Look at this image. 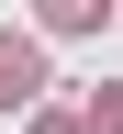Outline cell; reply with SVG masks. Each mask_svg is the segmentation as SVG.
Here are the masks:
<instances>
[{"mask_svg": "<svg viewBox=\"0 0 123 134\" xmlns=\"http://www.w3.org/2000/svg\"><path fill=\"white\" fill-rule=\"evenodd\" d=\"M34 134H90V123H67V112H45V123H34Z\"/></svg>", "mask_w": 123, "mask_h": 134, "instance_id": "3957f363", "label": "cell"}, {"mask_svg": "<svg viewBox=\"0 0 123 134\" xmlns=\"http://www.w3.org/2000/svg\"><path fill=\"white\" fill-rule=\"evenodd\" d=\"M34 90H45V56H34L23 34H0V112H23Z\"/></svg>", "mask_w": 123, "mask_h": 134, "instance_id": "6da1fadb", "label": "cell"}, {"mask_svg": "<svg viewBox=\"0 0 123 134\" xmlns=\"http://www.w3.org/2000/svg\"><path fill=\"white\" fill-rule=\"evenodd\" d=\"M90 134H123V90H101V100H90Z\"/></svg>", "mask_w": 123, "mask_h": 134, "instance_id": "7a4b0ae2", "label": "cell"}]
</instances>
